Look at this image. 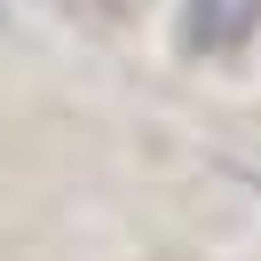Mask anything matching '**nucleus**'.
<instances>
[{
	"label": "nucleus",
	"instance_id": "obj_1",
	"mask_svg": "<svg viewBox=\"0 0 261 261\" xmlns=\"http://www.w3.org/2000/svg\"><path fill=\"white\" fill-rule=\"evenodd\" d=\"M261 0H190L182 8V40L190 48H238L245 32H253Z\"/></svg>",
	"mask_w": 261,
	"mask_h": 261
}]
</instances>
